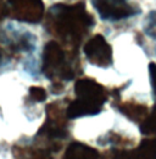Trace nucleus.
I'll return each mask as SVG.
<instances>
[{"instance_id": "423d86ee", "label": "nucleus", "mask_w": 156, "mask_h": 159, "mask_svg": "<svg viewBox=\"0 0 156 159\" xmlns=\"http://www.w3.org/2000/svg\"><path fill=\"white\" fill-rule=\"evenodd\" d=\"M102 20H121L136 14L127 0H92Z\"/></svg>"}, {"instance_id": "ddd939ff", "label": "nucleus", "mask_w": 156, "mask_h": 159, "mask_svg": "<svg viewBox=\"0 0 156 159\" xmlns=\"http://www.w3.org/2000/svg\"><path fill=\"white\" fill-rule=\"evenodd\" d=\"M132 149H116L112 151L111 159H132Z\"/></svg>"}, {"instance_id": "0eeeda50", "label": "nucleus", "mask_w": 156, "mask_h": 159, "mask_svg": "<svg viewBox=\"0 0 156 159\" xmlns=\"http://www.w3.org/2000/svg\"><path fill=\"white\" fill-rule=\"evenodd\" d=\"M62 159H104L102 156L98 152L95 148L90 147V146H87L84 143H80V142H72L65 154H63V158Z\"/></svg>"}, {"instance_id": "39448f33", "label": "nucleus", "mask_w": 156, "mask_h": 159, "mask_svg": "<svg viewBox=\"0 0 156 159\" xmlns=\"http://www.w3.org/2000/svg\"><path fill=\"white\" fill-rule=\"evenodd\" d=\"M87 59L99 67H107L112 64V49L100 34L94 36L84 45Z\"/></svg>"}, {"instance_id": "9d476101", "label": "nucleus", "mask_w": 156, "mask_h": 159, "mask_svg": "<svg viewBox=\"0 0 156 159\" xmlns=\"http://www.w3.org/2000/svg\"><path fill=\"white\" fill-rule=\"evenodd\" d=\"M119 110L131 120L143 122L145 118L148 116V108L145 105H139V104H133V103H126L119 107Z\"/></svg>"}, {"instance_id": "7ed1b4c3", "label": "nucleus", "mask_w": 156, "mask_h": 159, "mask_svg": "<svg viewBox=\"0 0 156 159\" xmlns=\"http://www.w3.org/2000/svg\"><path fill=\"white\" fill-rule=\"evenodd\" d=\"M43 72L48 79L72 80L75 74L66 61V55L56 42H49L43 53Z\"/></svg>"}, {"instance_id": "f257e3e1", "label": "nucleus", "mask_w": 156, "mask_h": 159, "mask_svg": "<svg viewBox=\"0 0 156 159\" xmlns=\"http://www.w3.org/2000/svg\"><path fill=\"white\" fill-rule=\"evenodd\" d=\"M93 25L83 4L58 5L51 7L48 17V30L66 42L77 43Z\"/></svg>"}, {"instance_id": "4468645a", "label": "nucleus", "mask_w": 156, "mask_h": 159, "mask_svg": "<svg viewBox=\"0 0 156 159\" xmlns=\"http://www.w3.org/2000/svg\"><path fill=\"white\" fill-rule=\"evenodd\" d=\"M149 71H150V76H151V83H153V88L156 94V64L151 62L149 65Z\"/></svg>"}, {"instance_id": "20e7f679", "label": "nucleus", "mask_w": 156, "mask_h": 159, "mask_svg": "<svg viewBox=\"0 0 156 159\" xmlns=\"http://www.w3.org/2000/svg\"><path fill=\"white\" fill-rule=\"evenodd\" d=\"M9 15L23 22L36 23L43 19L44 4L41 0H7Z\"/></svg>"}, {"instance_id": "9b49d317", "label": "nucleus", "mask_w": 156, "mask_h": 159, "mask_svg": "<svg viewBox=\"0 0 156 159\" xmlns=\"http://www.w3.org/2000/svg\"><path fill=\"white\" fill-rule=\"evenodd\" d=\"M140 131L144 135L156 134V105L154 107L151 114L149 116H146L145 120L140 124Z\"/></svg>"}, {"instance_id": "f03ea898", "label": "nucleus", "mask_w": 156, "mask_h": 159, "mask_svg": "<svg viewBox=\"0 0 156 159\" xmlns=\"http://www.w3.org/2000/svg\"><path fill=\"white\" fill-rule=\"evenodd\" d=\"M77 99L71 102L66 109L68 119L87 115H97L106 102V92L101 84L92 79H79L75 86Z\"/></svg>"}, {"instance_id": "f8f14e48", "label": "nucleus", "mask_w": 156, "mask_h": 159, "mask_svg": "<svg viewBox=\"0 0 156 159\" xmlns=\"http://www.w3.org/2000/svg\"><path fill=\"white\" fill-rule=\"evenodd\" d=\"M29 97L34 102H44L46 99V92L41 87H31L29 88Z\"/></svg>"}, {"instance_id": "1a4fd4ad", "label": "nucleus", "mask_w": 156, "mask_h": 159, "mask_svg": "<svg viewBox=\"0 0 156 159\" xmlns=\"http://www.w3.org/2000/svg\"><path fill=\"white\" fill-rule=\"evenodd\" d=\"M131 153L132 159H156V136L144 139Z\"/></svg>"}, {"instance_id": "2eb2a0df", "label": "nucleus", "mask_w": 156, "mask_h": 159, "mask_svg": "<svg viewBox=\"0 0 156 159\" xmlns=\"http://www.w3.org/2000/svg\"><path fill=\"white\" fill-rule=\"evenodd\" d=\"M0 59H1V50H0Z\"/></svg>"}, {"instance_id": "6e6552de", "label": "nucleus", "mask_w": 156, "mask_h": 159, "mask_svg": "<svg viewBox=\"0 0 156 159\" xmlns=\"http://www.w3.org/2000/svg\"><path fill=\"white\" fill-rule=\"evenodd\" d=\"M51 149L33 147H15L14 156L16 159H53Z\"/></svg>"}]
</instances>
